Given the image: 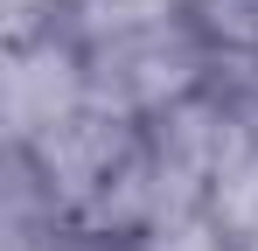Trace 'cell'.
Instances as JSON below:
<instances>
[{
	"label": "cell",
	"instance_id": "obj_1",
	"mask_svg": "<svg viewBox=\"0 0 258 251\" xmlns=\"http://www.w3.org/2000/svg\"><path fill=\"white\" fill-rule=\"evenodd\" d=\"M161 7H168V0H98V21H119V28H126V21H154Z\"/></svg>",
	"mask_w": 258,
	"mask_h": 251
}]
</instances>
